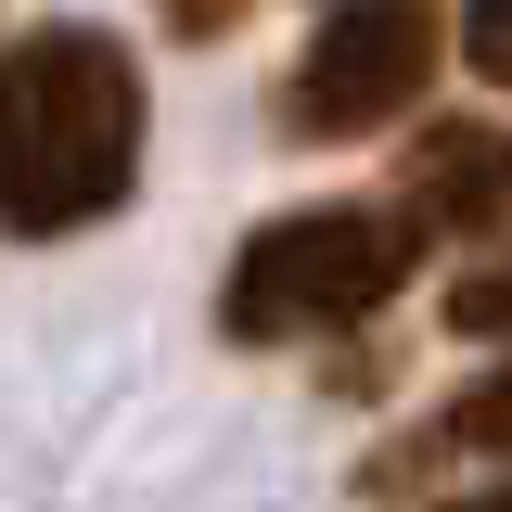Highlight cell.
<instances>
[{"label": "cell", "mask_w": 512, "mask_h": 512, "mask_svg": "<svg viewBox=\"0 0 512 512\" xmlns=\"http://www.w3.org/2000/svg\"><path fill=\"white\" fill-rule=\"evenodd\" d=\"M397 218L423 244L436 231H512V128L500 116H423L410 180H397Z\"/></svg>", "instance_id": "277c9868"}, {"label": "cell", "mask_w": 512, "mask_h": 512, "mask_svg": "<svg viewBox=\"0 0 512 512\" xmlns=\"http://www.w3.org/2000/svg\"><path fill=\"white\" fill-rule=\"evenodd\" d=\"M448 333H487V346L512 333V244L487 256V269H461V282H448Z\"/></svg>", "instance_id": "8992f818"}, {"label": "cell", "mask_w": 512, "mask_h": 512, "mask_svg": "<svg viewBox=\"0 0 512 512\" xmlns=\"http://www.w3.org/2000/svg\"><path fill=\"white\" fill-rule=\"evenodd\" d=\"M436 461H512V359H500V372H474L423 436L384 461V474H436Z\"/></svg>", "instance_id": "5b68a950"}, {"label": "cell", "mask_w": 512, "mask_h": 512, "mask_svg": "<svg viewBox=\"0 0 512 512\" xmlns=\"http://www.w3.org/2000/svg\"><path fill=\"white\" fill-rule=\"evenodd\" d=\"M154 13H167V39H231L244 26V0H154Z\"/></svg>", "instance_id": "ba28073f"}, {"label": "cell", "mask_w": 512, "mask_h": 512, "mask_svg": "<svg viewBox=\"0 0 512 512\" xmlns=\"http://www.w3.org/2000/svg\"><path fill=\"white\" fill-rule=\"evenodd\" d=\"M141 180V52L116 26H26L0 52V231L64 244Z\"/></svg>", "instance_id": "6da1fadb"}, {"label": "cell", "mask_w": 512, "mask_h": 512, "mask_svg": "<svg viewBox=\"0 0 512 512\" xmlns=\"http://www.w3.org/2000/svg\"><path fill=\"white\" fill-rule=\"evenodd\" d=\"M436 512H512V487H474V500H436Z\"/></svg>", "instance_id": "9c48e42d"}, {"label": "cell", "mask_w": 512, "mask_h": 512, "mask_svg": "<svg viewBox=\"0 0 512 512\" xmlns=\"http://www.w3.org/2000/svg\"><path fill=\"white\" fill-rule=\"evenodd\" d=\"M436 52H448L436 0H333L320 39L295 52V77H282V141H372V128H397L436 90Z\"/></svg>", "instance_id": "3957f363"}, {"label": "cell", "mask_w": 512, "mask_h": 512, "mask_svg": "<svg viewBox=\"0 0 512 512\" xmlns=\"http://www.w3.org/2000/svg\"><path fill=\"white\" fill-rule=\"evenodd\" d=\"M461 64L487 90H512V0H461Z\"/></svg>", "instance_id": "52a82bcc"}, {"label": "cell", "mask_w": 512, "mask_h": 512, "mask_svg": "<svg viewBox=\"0 0 512 512\" xmlns=\"http://www.w3.org/2000/svg\"><path fill=\"white\" fill-rule=\"evenodd\" d=\"M423 231L397 205H295V218H256L231 282H218V333L231 346H308V333H359L372 308L410 295Z\"/></svg>", "instance_id": "7a4b0ae2"}]
</instances>
